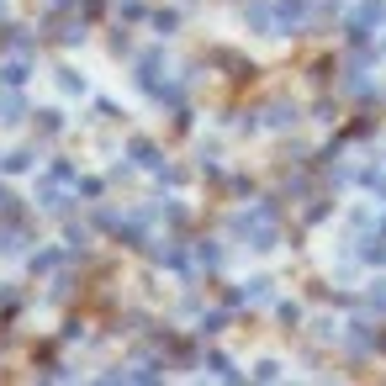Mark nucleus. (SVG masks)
<instances>
[{"mask_svg": "<svg viewBox=\"0 0 386 386\" xmlns=\"http://www.w3.org/2000/svg\"><path fill=\"white\" fill-rule=\"evenodd\" d=\"M27 117H32V106H27V96L6 85V90H0V127H16V122H27Z\"/></svg>", "mask_w": 386, "mask_h": 386, "instance_id": "f257e3e1", "label": "nucleus"}, {"mask_svg": "<svg viewBox=\"0 0 386 386\" xmlns=\"http://www.w3.org/2000/svg\"><path fill=\"white\" fill-rule=\"evenodd\" d=\"M127 154H133V164H143V169H159V164H164V159H159V148L148 143V138H133V148H127Z\"/></svg>", "mask_w": 386, "mask_h": 386, "instance_id": "f03ea898", "label": "nucleus"}, {"mask_svg": "<svg viewBox=\"0 0 386 386\" xmlns=\"http://www.w3.org/2000/svg\"><path fill=\"white\" fill-rule=\"evenodd\" d=\"M0 169H6V175H27V169H32V154H27V148H16V154L0 159Z\"/></svg>", "mask_w": 386, "mask_h": 386, "instance_id": "7ed1b4c3", "label": "nucleus"}, {"mask_svg": "<svg viewBox=\"0 0 386 386\" xmlns=\"http://www.w3.org/2000/svg\"><path fill=\"white\" fill-rule=\"evenodd\" d=\"M0 85H11V90H22V85H27V59L6 64V69H0Z\"/></svg>", "mask_w": 386, "mask_h": 386, "instance_id": "20e7f679", "label": "nucleus"}, {"mask_svg": "<svg viewBox=\"0 0 386 386\" xmlns=\"http://www.w3.org/2000/svg\"><path fill=\"white\" fill-rule=\"evenodd\" d=\"M37 117V133H64V111H32Z\"/></svg>", "mask_w": 386, "mask_h": 386, "instance_id": "39448f33", "label": "nucleus"}, {"mask_svg": "<svg viewBox=\"0 0 386 386\" xmlns=\"http://www.w3.org/2000/svg\"><path fill=\"white\" fill-rule=\"evenodd\" d=\"M48 180L69 185V180H80V175H74V164H69V159H53V164H48Z\"/></svg>", "mask_w": 386, "mask_h": 386, "instance_id": "423d86ee", "label": "nucleus"}, {"mask_svg": "<svg viewBox=\"0 0 386 386\" xmlns=\"http://www.w3.org/2000/svg\"><path fill=\"white\" fill-rule=\"evenodd\" d=\"M6 254H22V249H32V233H6V243H0Z\"/></svg>", "mask_w": 386, "mask_h": 386, "instance_id": "0eeeda50", "label": "nucleus"}, {"mask_svg": "<svg viewBox=\"0 0 386 386\" xmlns=\"http://www.w3.org/2000/svg\"><path fill=\"white\" fill-rule=\"evenodd\" d=\"M59 259H69V254H64V249H43V254H37V259H32V270H53V265H59Z\"/></svg>", "mask_w": 386, "mask_h": 386, "instance_id": "6e6552de", "label": "nucleus"}, {"mask_svg": "<svg viewBox=\"0 0 386 386\" xmlns=\"http://www.w3.org/2000/svg\"><path fill=\"white\" fill-rule=\"evenodd\" d=\"M59 85H64V90H69V96H85V80H80V74H74V69H59Z\"/></svg>", "mask_w": 386, "mask_h": 386, "instance_id": "1a4fd4ad", "label": "nucleus"}, {"mask_svg": "<svg viewBox=\"0 0 386 386\" xmlns=\"http://www.w3.org/2000/svg\"><path fill=\"white\" fill-rule=\"evenodd\" d=\"M143 16H148L143 0H122V22H143Z\"/></svg>", "mask_w": 386, "mask_h": 386, "instance_id": "9d476101", "label": "nucleus"}, {"mask_svg": "<svg viewBox=\"0 0 386 386\" xmlns=\"http://www.w3.org/2000/svg\"><path fill=\"white\" fill-rule=\"evenodd\" d=\"M154 27H159V37H169L175 27H180V16H175V11H159V16H154Z\"/></svg>", "mask_w": 386, "mask_h": 386, "instance_id": "9b49d317", "label": "nucleus"}, {"mask_svg": "<svg viewBox=\"0 0 386 386\" xmlns=\"http://www.w3.org/2000/svg\"><path fill=\"white\" fill-rule=\"evenodd\" d=\"M212 376H222V381H238V371H233V360H222V355H212Z\"/></svg>", "mask_w": 386, "mask_h": 386, "instance_id": "f8f14e48", "label": "nucleus"}, {"mask_svg": "<svg viewBox=\"0 0 386 386\" xmlns=\"http://www.w3.org/2000/svg\"><path fill=\"white\" fill-rule=\"evenodd\" d=\"M96 117H101V122H117V117H122V111H117V101H106V96H96Z\"/></svg>", "mask_w": 386, "mask_h": 386, "instance_id": "ddd939ff", "label": "nucleus"}]
</instances>
